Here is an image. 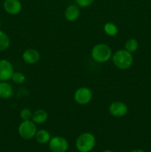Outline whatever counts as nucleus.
Masks as SVG:
<instances>
[{"label": "nucleus", "mask_w": 151, "mask_h": 152, "mask_svg": "<svg viewBox=\"0 0 151 152\" xmlns=\"http://www.w3.org/2000/svg\"><path fill=\"white\" fill-rule=\"evenodd\" d=\"M113 63L120 70H127L130 68L133 62V57L131 53L125 49L115 51L112 56Z\"/></svg>", "instance_id": "obj_1"}, {"label": "nucleus", "mask_w": 151, "mask_h": 152, "mask_svg": "<svg viewBox=\"0 0 151 152\" xmlns=\"http://www.w3.org/2000/svg\"><path fill=\"white\" fill-rule=\"evenodd\" d=\"M112 50L107 45L97 44L91 50L92 59L99 63L107 62L112 58Z\"/></svg>", "instance_id": "obj_2"}, {"label": "nucleus", "mask_w": 151, "mask_h": 152, "mask_svg": "<svg viewBox=\"0 0 151 152\" xmlns=\"http://www.w3.org/2000/svg\"><path fill=\"white\" fill-rule=\"evenodd\" d=\"M96 145V138L93 134L84 132L81 134L76 140V147L80 152H90Z\"/></svg>", "instance_id": "obj_3"}, {"label": "nucleus", "mask_w": 151, "mask_h": 152, "mask_svg": "<svg viewBox=\"0 0 151 152\" xmlns=\"http://www.w3.org/2000/svg\"><path fill=\"white\" fill-rule=\"evenodd\" d=\"M36 132V125L31 120H23L18 128L19 134L25 140H31L35 137Z\"/></svg>", "instance_id": "obj_4"}, {"label": "nucleus", "mask_w": 151, "mask_h": 152, "mask_svg": "<svg viewBox=\"0 0 151 152\" xmlns=\"http://www.w3.org/2000/svg\"><path fill=\"white\" fill-rule=\"evenodd\" d=\"M93 99V92L87 87H80L74 93V100L78 105L88 104Z\"/></svg>", "instance_id": "obj_5"}, {"label": "nucleus", "mask_w": 151, "mask_h": 152, "mask_svg": "<svg viewBox=\"0 0 151 152\" xmlns=\"http://www.w3.org/2000/svg\"><path fill=\"white\" fill-rule=\"evenodd\" d=\"M68 147V140L62 137H53L49 141V148L51 152H66Z\"/></svg>", "instance_id": "obj_6"}, {"label": "nucleus", "mask_w": 151, "mask_h": 152, "mask_svg": "<svg viewBox=\"0 0 151 152\" xmlns=\"http://www.w3.org/2000/svg\"><path fill=\"white\" fill-rule=\"evenodd\" d=\"M14 68L10 61L0 59V82H7L11 80Z\"/></svg>", "instance_id": "obj_7"}, {"label": "nucleus", "mask_w": 151, "mask_h": 152, "mask_svg": "<svg viewBox=\"0 0 151 152\" xmlns=\"http://www.w3.org/2000/svg\"><path fill=\"white\" fill-rule=\"evenodd\" d=\"M109 112L114 117H123L128 112V107L124 102L115 101L110 105Z\"/></svg>", "instance_id": "obj_8"}, {"label": "nucleus", "mask_w": 151, "mask_h": 152, "mask_svg": "<svg viewBox=\"0 0 151 152\" xmlns=\"http://www.w3.org/2000/svg\"><path fill=\"white\" fill-rule=\"evenodd\" d=\"M3 7L10 15H17L22 11V4L19 0H4Z\"/></svg>", "instance_id": "obj_9"}, {"label": "nucleus", "mask_w": 151, "mask_h": 152, "mask_svg": "<svg viewBox=\"0 0 151 152\" xmlns=\"http://www.w3.org/2000/svg\"><path fill=\"white\" fill-rule=\"evenodd\" d=\"M22 59L27 64L33 65L39 61L40 53L36 49L28 48L22 53Z\"/></svg>", "instance_id": "obj_10"}, {"label": "nucleus", "mask_w": 151, "mask_h": 152, "mask_svg": "<svg viewBox=\"0 0 151 152\" xmlns=\"http://www.w3.org/2000/svg\"><path fill=\"white\" fill-rule=\"evenodd\" d=\"M80 9L77 4H70L65 11V17L69 22H74L79 17Z\"/></svg>", "instance_id": "obj_11"}, {"label": "nucleus", "mask_w": 151, "mask_h": 152, "mask_svg": "<svg viewBox=\"0 0 151 152\" xmlns=\"http://www.w3.org/2000/svg\"><path fill=\"white\" fill-rule=\"evenodd\" d=\"M13 89L7 82H0V98L8 99L13 96Z\"/></svg>", "instance_id": "obj_12"}, {"label": "nucleus", "mask_w": 151, "mask_h": 152, "mask_svg": "<svg viewBox=\"0 0 151 152\" xmlns=\"http://www.w3.org/2000/svg\"><path fill=\"white\" fill-rule=\"evenodd\" d=\"M47 118H48V114L45 110L38 109L33 113L31 120L36 124H42L47 121Z\"/></svg>", "instance_id": "obj_13"}, {"label": "nucleus", "mask_w": 151, "mask_h": 152, "mask_svg": "<svg viewBox=\"0 0 151 152\" xmlns=\"http://www.w3.org/2000/svg\"><path fill=\"white\" fill-rule=\"evenodd\" d=\"M35 139L38 143L45 144L49 142L50 140L51 139L50 133L45 129H40L37 131L35 135Z\"/></svg>", "instance_id": "obj_14"}, {"label": "nucleus", "mask_w": 151, "mask_h": 152, "mask_svg": "<svg viewBox=\"0 0 151 152\" xmlns=\"http://www.w3.org/2000/svg\"><path fill=\"white\" fill-rule=\"evenodd\" d=\"M10 44V39L7 34L0 30V51L7 50Z\"/></svg>", "instance_id": "obj_15"}, {"label": "nucleus", "mask_w": 151, "mask_h": 152, "mask_svg": "<svg viewBox=\"0 0 151 152\" xmlns=\"http://www.w3.org/2000/svg\"><path fill=\"white\" fill-rule=\"evenodd\" d=\"M124 48H125L126 50L133 53L136 52L139 48V42L136 39H129L126 41L125 44H124Z\"/></svg>", "instance_id": "obj_16"}, {"label": "nucleus", "mask_w": 151, "mask_h": 152, "mask_svg": "<svg viewBox=\"0 0 151 152\" xmlns=\"http://www.w3.org/2000/svg\"><path fill=\"white\" fill-rule=\"evenodd\" d=\"M104 31L105 34L110 37H115L118 34V28L116 25L113 22H107L104 25Z\"/></svg>", "instance_id": "obj_17"}, {"label": "nucleus", "mask_w": 151, "mask_h": 152, "mask_svg": "<svg viewBox=\"0 0 151 152\" xmlns=\"http://www.w3.org/2000/svg\"><path fill=\"white\" fill-rule=\"evenodd\" d=\"M12 80L16 84H22L25 83L26 77H25V74L22 72H14L12 77Z\"/></svg>", "instance_id": "obj_18"}, {"label": "nucleus", "mask_w": 151, "mask_h": 152, "mask_svg": "<svg viewBox=\"0 0 151 152\" xmlns=\"http://www.w3.org/2000/svg\"><path fill=\"white\" fill-rule=\"evenodd\" d=\"M33 116V113L29 108H23L20 111V117L22 120H31Z\"/></svg>", "instance_id": "obj_19"}, {"label": "nucleus", "mask_w": 151, "mask_h": 152, "mask_svg": "<svg viewBox=\"0 0 151 152\" xmlns=\"http://www.w3.org/2000/svg\"><path fill=\"white\" fill-rule=\"evenodd\" d=\"M77 5L80 7H87L93 4L94 0H75Z\"/></svg>", "instance_id": "obj_20"}, {"label": "nucleus", "mask_w": 151, "mask_h": 152, "mask_svg": "<svg viewBox=\"0 0 151 152\" xmlns=\"http://www.w3.org/2000/svg\"><path fill=\"white\" fill-rule=\"evenodd\" d=\"M130 152H145V151L142 149H134V150H132V151Z\"/></svg>", "instance_id": "obj_21"}, {"label": "nucleus", "mask_w": 151, "mask_h": 152, "mask_svg": "<svg viewBox=\"0 0 151 152\" xmlns=\"http://www.w3.org/2000/svg\"><path fill=\"white\" fill-rule=\"evenodd\" d=\"M102 152H114V151H111V150H105V151H103Z\"/></svg>", "instance_id": "obj_22"}, {"label": "nucleus", "mask_w": 151, "mask_h": 152, "mask_svg": "<svg viewBox=\"0 0 151 152\" xmlns=\"http://www.w3.org/2000/svg\"><path fill=\"white\" fill-rule=\"evenodd\" d=\"M1 21H0V28H1Z\"/></svg>", "instance_id": "obj_23"}, {"label": "nucleus", "mask_w": 151, "mask_h": 152, "mask_svg": "<svg viewBox=\"0 0 151 152\" xmlns=\"http://www.w3.org/2000/svg\"><path fill=\"white\" fill-rule=\"evenodd\" d=\"M76 152H80V151H76Z\"/></svg>", "instance_id": "obj_24"}]
</instances>
